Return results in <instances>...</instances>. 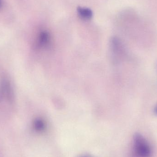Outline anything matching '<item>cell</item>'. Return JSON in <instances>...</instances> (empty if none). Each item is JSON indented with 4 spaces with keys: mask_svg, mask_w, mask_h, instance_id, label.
I'll return each instance as SVG.
<instances>
[{
    "mask_svg": "<svg viewBox=\"0 0 157 157\" xmlns=\"http://www.w3.org/2000/svg\"><path fill=\"white\" fill-rule=\"evenodd\" d=\"M134 150L137 157H151L152 150L147 141L139 133L135 135L133 139Z\"/></svg>",
    "mask_w": 157,
    "mask_h": 157,
    "instance_id": "6da1fadb",
    "label": "cell"
},
{
    "mask_svg": "<svg viewBox=\"0 0 157 157\" xmlns=\"http://www.w3.org/2000/svg\"><path fill=\"white\" fill-rule=\"evenodd\" d=\"M33 126L35 130L38 132H40L45 129V123L41 119H36L34 121Z\"/></svg>",
    "mask_w": 157,
    "mask_h": 157,
    "instance_id": "5b68a950",
    "label": "cell"
},
{
    "mask_svg": "<svg viewBox=\"0 0 157 157\" xmlns=\"http://www.w3.org/2000/svg\"><path fill=\"white\" fill-rule=\"evenodd\" d=\"M155 112L157 114V106L155 108Z\"/></svg>",
    "mask_w": 157,
    "mask_h": 157,
    "instance_id": "8992f818",
    "label": "cell"
},
{
    "mask_svg": "<svg viewBox=\"0 0 157 157\" xmlns=\"http://www.w3.org/2000/svg\"><path fill=\"white\" fill-rule=\"evenodd\" d=\"M49 40V35L46 31H42L39 36V43L40 45H44L47 44Z\"/></svg>",
    "mask_w": 157,
    "mask_h": 157,
    "instance_id": "277c9868",
    "label": "cell"
},
{
    "mask_svg": "<svg viewBox=\"0 0 157 157\" xmlns=\"http://www.w3.org/2000/svg\"></svg>",
    "mask_w": 157,
    "mask_h": 157,
    "instance_id": "ba28073f",
    "label": "cell"
},
{
    "mask_svg": "<svg viewBox=\"0 0 157 157\" xmlns=\"http://www.w3.org/2000/svg\"><path fill=\"white\" fill-rule=\"evenodd\" d=\"M78 15L85 20H89L93 16V12L91 9L87 7L78 6L77 8Z\"/></svg>",
    "mask_w": 157,
    "mask_h": 157,
    "instance_id": "3957f363",
    "label": "cell"
},
{
    "mask_svg": "<svg viewBox=\"0 0 157 157\" xmlns=\"http://www.w3.org/2000/svg\"><path fill=\"white\" fill-rule=\"evenodd\" d=\"M13 92L10 81L6 78L0 82V102L7 101L11 103L13 101Z\"/></svg>",
    "mask_w": 157,
    "mask_h": 157,
    "instance_id": "7a4b0ae2",
    "label": "cell"
},
{
    "mask_svg": "<svg viewBox=\"0 0 157 157\" xmlns=\"http://www.w3.org/2000/svg\"><path fill=\"white\" fill-rule=\"evenodd\" d=\"M1 5H2V2H1V0H0V7H1Z\"/></svg>",
    "mask_w": 157,
    "mask_h": 157,
    "instance_id": "52a82bcc",
    "label": "cell"
}]
</instances>
